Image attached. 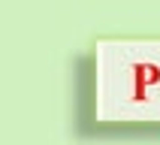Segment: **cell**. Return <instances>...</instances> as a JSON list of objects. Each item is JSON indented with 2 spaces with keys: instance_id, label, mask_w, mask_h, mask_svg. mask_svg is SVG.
Instances as JSON below:
<instances>
[{
  "instance_id": "cell-1",
  "label": "cell",
  "mask_w": 160,
  "mask_h": 145,
  "mask_svg": "<svg viewBox=\"0 0 160 145\" xmlns=\"http://www.w3.org/2000/svg\"><path fill=\"white\" fill-rule=\"evenodd\" d=\"M136 72H139V79H145V82L157 79V70H154V67H136Z\"/></svg>"
}]
</instances>
